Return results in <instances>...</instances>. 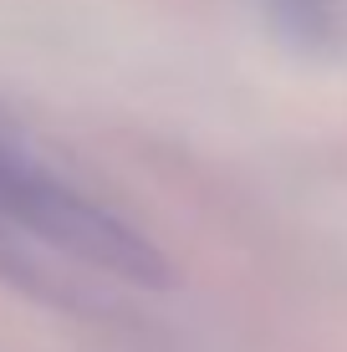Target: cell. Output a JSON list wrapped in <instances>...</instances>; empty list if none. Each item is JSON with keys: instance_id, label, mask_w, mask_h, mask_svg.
Masks as SVG:
<instances>
[{"instance_id": "6da1fadb", "label": "cell", "mask_w": 347, "mask_h": 352, "mask_svg": "<svg viewBox=\"0 0 347 352\" xmlns=\"http://www.w3.org/2000/svg\"><path fill=\"white\" fill-rule=\"evenodd\" d=\"M0 220L31 230L36 240H46V245L67 250L87 265L128 276V281H159L164 276V256L133 225H123L102 204H92L87 194L52 179L46 168L10 159V153H0Z\"/></svg>"}]
</instances>
